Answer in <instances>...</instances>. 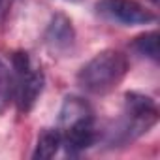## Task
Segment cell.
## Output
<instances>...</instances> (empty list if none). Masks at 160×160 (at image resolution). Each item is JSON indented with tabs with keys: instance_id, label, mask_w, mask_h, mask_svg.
Returning <instances> with one entry per match:
<instances>
[{
	"instance_id": "1",
	"label": "cell",
	"mask_w": 160,
	"mask_h": 160,
	"mask_svg": "<svg viewBox=\"0 0 160 160\" xmlns=\"http://www.w3.org/2000/svg\"><path fill=\"white\" fill-rule=\"evenodd\" d=\"M128 72V60L122 53L106 49L91 58L77 73V81L87 92H111Z\"/></svg>"
},
{
	"instance_id": "2",
	"label": "cell",
	"mask_w": 160,
	"mask_h": 160,
	"mask_svg": "<svg viewBox=\"0 0 160 160\" xmlns=\"http://www.w3.org/2000/svg\"><path fill=\"white\" fill-rule=\"evenodd\" d=\"M13 98L21 113H28L43 91V73L32 68L27 53L13 55Z\"/></svg>"
},
{
	"instance_id": "3",
	"label": "cell",
	"mask_w": 160,
	"mask_h": 160,
	"mask_svg": "<svg viewBox=\"0 0 160 160\" xmlns=\"http://www.w3.org/2000/svg\"><path fill=\"white\" fill-rule=\"evenodd\" d=\"M158 119V109L154 100H151L145 94L139 92H128L126 94V109L124 119L121 122V128L117 134L122 136V139H134L147 132Z\"/></svg>"
},
{
	"instance_id": "4",
	"label": "cell",
	"mask_w": 160,
	"mask_h": 160,
	"mask_svg": "<svg viewBox=\"0 0 160 160\" xmlns=\"http://www.w3.org/2000/svg\"><path fill=\"white\" fill-rule=\"evenodd\" d=\"M98 12L122 25H147L154 21V15L136 0H100Z\"/></svg>"
},
{
	"instance_id": "5",
	"label": "cell",
	"mask_w": 160,
	"mask_h": 160,
	"mask_svg": "<svg viewBox=\"0 0 160 160\" xmlns=\"http://www.w3.org/2000/svg\"><path fill=\"white\" fill-rule=\"evenodd\" d=\"M60 134H62V145L66 147V151L70 154H79L81 151L89 149L94 143V139H96L92 115L72 122L70 126L62 128Z\"/></svg>"
},
{
	"instance_id": "6",
	"label": "cell",
	"mask_w": 160,
	"mask_h": 160,
	"mask_svg": "<svg viewBox=\"0 0 160 160\" xmlns=\"http://www.w3.org/2000/svg\"><path fill=\"white\" fill-rule=\"evenodd\" d=\"M45 40L47 43L53 47V49H68L73 42V28H72V23L66 15H55L49 28H47V34H45Z\"/></svg>"
},
{
	"instance_id": "7",
	"label": "cell",
	"mask_w": 160,
	"mask_h": 160,
	"mask_svg": "<svg viewBox=\"0 0 160 160\" xmlns=\"http://www.w3.org/2000/svg\"><path fill=\"white\" fill-rule=\"evenodd\" d=\"M60 145H62V134H60V130L58 128H45L40 134V138H38V143H36L32 158L34 160L53 158L58 152Z\"/></svg>"
},
{
	"instance_id": "8",
	"label": "cell",
	"mask_w": 160,
	"mask_h": 160,
	"mask_svg": "<svg viewBox=\"0 0 160 160\" xmlns=\"http://www.w3.org/2000/svg\"><path fill=\"white\" fill-rule=\"evenodd\" d=\"M89 115H92V113H91V108L87 106V102H83L81 98H75V96L66 98V102L62 104V109H60V128L58 130L70 126L72 122L83 119V117H89Z\"/></svg>"
},
{
	"instance_id": "9",
	"label": "cell",
	"mask_w": 160,
	"mask_h": 160,
	"mask_svg": "<svg viewBox=\"0 0 160 160\" xmlns=\"http://www.w3.org/2000/svg\"><path fill=\"white\" fill-rule=\"evenodd\" d=\"M13 98V73L0 58V113L6 111Z\"/></svg>"
},
{
	"instance_id": "10",
	"label": "cell",
	"mask_w": 160,
	"mask_h": 160,
	"mask_svg": "<svg viewBox=\"0 0 160 160\" xmlns=\"http://www.w3.org/2000/svg\"><path fill=\"white\" fill-rule=\"evenodd\" d=\"M134 49L152 60H158V32H145L134 40Z\"/></svg>"
},
{
	"instance_id": "11",
	"label": "cell",
	"mask_w": 160,
	"mask_h": 160,
	"mask_svg": "<svg viewBox=\"0 0 160 160\" xmlns=\"http://www.w3.org/2000/svg\"><path fill=\"white\" fill-rule=\"evenodd\" d=\"M10 6H12V0H0V17L6 15V12L10 10Z\"/></svg>"
},
{
	"instance_id": "12",
	"label": "cell",
	"mask_w": 160,
	"mask_h": 160,
	"mask_svg": "<svg viewBox=\"0 0 160 160\" xmlns=\"http://www.w3.org/2000/svg\"><path fill=\"white\" fill-rule=\"evenodd\" d=\"M152 2H154V4H158V0H152Z\"/></svg>"
}]
</instances>
